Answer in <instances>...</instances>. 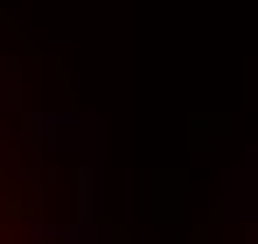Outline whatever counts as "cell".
Instances as JSON below:
<instances>
[{"label":"cell","instance_id":"6da1fadb","mask_svg":"<svg viewBox=\"0 0 258 244\" xmlns=\"http://www.w3.org/2000/svg\"><path fill=\"white\" fill-rule=\"evenodd\" d=\"M0 244H105L77 133L7 56H0Z\"/></svg>","mask_w":258,"mask_h":244}]
</instances>
